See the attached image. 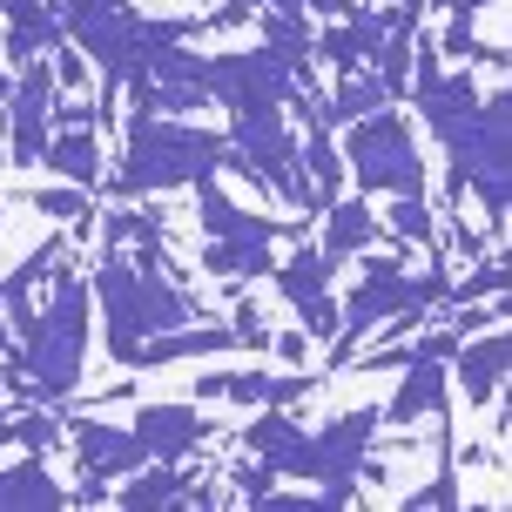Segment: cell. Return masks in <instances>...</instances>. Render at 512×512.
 Here are the masks:
<instances>
[{"label": "cell", "mask_w": 512, "mask_h": 512, "mask_svg": "<svg viewBox=\"0 0 512 512\" xmlns=\"http://www.w3.org/2000/svg\"><path fill=\"white\" fill-rule=\"evenodd\" d=\"M54 297L34 317L21 324V337H14V358L0 364V384L14 391L21 384L27 405H61V398H75L81 384V364H88V317H95V290H88V277H75V270H54Z\"/></svg>", "instance_id": "obj_1"}, {"label": "cell", "mask_w": 512, "mask_h": 512, "mask_svg": "<svg viewBox=\"0 0 512 512\" xmlns=\"http://www.w3.org/2000/svg\"><path fill=\"white\" fill-rule=\"evenodd\" d=\"M230 169V135L189 122V115H149V108H128L122 128V169L108 182V196H162V189H189L203 176H223Z\"/></svg>", "instance_id": "obj_2"}, {"label": "cell", "mask_w": 512, "mask_h": 512, "mask_svg": "<svg viewBox=\"0 0 512 512\" xmlns=\"http://www.w3.org/2000/svg\"><path fill=\"white\" fill-rule=\"evenodd\" d=\"M88 290H95V304H102V331H108V358L115 364L135 358L142 337L182 331V324L203 317L196 297H189L162 263H135V256H122V250L102 256V270L88 277Z\"/></svg>", "instance_id": "obj_3"}, {"label": "cell", "mask_w": 512, "mask_h": 512, "mask_svg": "<svg viewBox=\"0 0 512 512\" xmlns=\"http://www.w3.org/2000/svg\"><path fill=\"white\" fill-rule=\"evenodd\" d=\"M438 142L452 149V203H465V189L479 196V209L492 216V236L506 230V203H512V102L479 95L459 122L438 128Z\"/></svg>", "instance_id": "obj_4"}, {"label": "cell", "mask_w": 512, "mask_h": 512, "mask_svg": "<svg viewBox=\"0 0 512 512\" xmlns=\"http://www.w3.org/2000/svg\"><path fill=\"white\" fill-rule=\"evenodd\" d=\"M445 256H432V270L418 277V270H405V243L384 256H364V283L337 304V337H331V371H344L351 364V351H358L364 337L378 331L384 317H398V310H425V304H445Z\"/></svg>", "instance_id": "obj_5"}, {"label": "cell", "mask_w": 512, "mask_h": 512, "mask_svg": "<svg viewBox=\"0 0 512 512\" xmlns=\"http://www.w3.org/2000/svg\"><path fill=\"white\" fill-rule=\"evenodd\" d=\"M344 176L358 182L364 196H425V155H418V135L398 108L384 102L358 122H344Z\"/></svg>", "instance_id": "obj_6"}, {"label": "cell", "mask_w": 512, "mask_h": 512, "mask_svg": "<svg viewBox=\"0 0 512 512\" xmlns=\"http://www.w3.org/2000/svg\"><path fill=\"white\" fill-rule=\"evenodd\" d=\"M371 438H378V411H337L324 432L304 438V459H297V479L324 492V506H351L358 499V479H378L371 465Z\"/></svg>", "instance_id": "obj_7"}, {"label": "cell", "mask_w": 512, "mask_h": 512, "mask_svg": "<svg viewBox=\"0 0 512 512\" xmlns=\"http://www.w3.org/2000/svg\"><path fill=\"white\" fill-rule=\"evenodd\" d=\"M61 27H68V41H75L102 81H122L135 61H142V14L122 7V0H102V7H61Z\"/></svg>", "instance_id": "obj_8"}, {"label": "cell", "mask_w": 512, "mask_h": 512, "mask_svg": "<svg viewBox=\"0 0 512 512\" xmlns=\"http://www.w3.org/2000/svg\"><path fill=\"white\" fill-rule=\"evenodd\" d=\"M7 162L14 169H34L41 162V149H48L54 135V68L48 54H34V61H21V75L7 81Z\"/></svg>", "instance_id": "obj_9"}, {"label": "cell", "mask_w": 512, "mask_h": 512, "mask_svg": "<svg viewBox=\"0 0 512 512\" xmlns=\"http://www.w3.org/2000/svg\"><path fill=\"white\" fill-rule=\"evenodd\" d=\"M331 256L324 250H297V256H283V263H270V277H277L283 290V304L297 310V324H304L310 344H331L337 337V304H331Z\"/></svg>", "instance_id": "obj_10"}, {"label": "cell", "mask_w": 512, "mask_h": 512, "mask_svg": "<svg viewBox=\"0 0 512 512\" xmlns=\"http://www.w3.org/2000/svg\"><path fill=\"white\" fill-rule=\"evenodd\" d=\"M135 445L149 452V459H169L182 465L189 452H203L209 438H216V418H203V405H135Z\"/></svg>", "instance_id": "obj_11"}, {"label": "cell", "mask_w": 512, "mask_h": 512, "mask_svg": "<svg viewBox=\"0 0 512 512\" xmlns=\"http://www.w3.org/2000/svg\"><path fill=\"white\" fill-rule=\"evenodd\" d=\"M506 358H512L506 324H486L479 337L465 331L459 344H452V358H445V364H452L445 384H459L465 405H492V398H499V384H506Z\"/></svg>", "instance_id": "obj_12"}, {"label": "cell", "mask_w": 512, "mask_h": 512, "mask_svg": "<svg viewBox=\"0 0 512 512\" xmlns=\"http://www.w3.org/2000/svg\"><path fill=\"white\" fill-rule=\"evenodd\" d=\"M68 438H75V465L81 479H102V486H115V479H128L135 465H149V452L135 445V432L128 425H108V418H75L68 425Z\"/></svg>", "instance_id": "obj_13"}, {"label": "cell", "mask_w": 512, "mask_h": 512, "mask_svg": "<svg viewBox=\"0 0 512 512\" xmlns=\"http://www.w3.org/2000/svg\"><path fill=\"white\" fill-rule=\"evenodd\" d=\"M304 391H310L304 371H290V378H277V371H209V378L196 384V398H209V405H243V411L297 405Z\"/></svg>", "instance_id": "obj_14"}, {"label": "cell", "mask_w": 512, "mask_h": 512, "mask_svg": "<svg viewBox=\"0 0 512 512\" xmlns=\"http://www.w3.org/2000/svg\"><path fill=\"white\" fill-rule=\"evenodd\" d=\"M223 351H243V337L230 324H182V331H155L135 344L128 371H155V364H176V358H223Z\"/></svg>", "instance_id": "obj_15"}, {"label": "cell", "mask_w": 512, "mask_h": 512, "mask_svg": "<svg viewBox=\"0 0 512 512\" xmlns=\"http://www.w3.org/2000/svg\"><path fill=\"white\" fill-rule=\"evenodd\" d=\"M405 378L391 391V405H378V425H418V418H445V358H405Z\"/></svg>", "instance_id": "obj_16"}, {"label": "cell", "mask_w": 512, "mask_h": 512, "mask_svg": "<svg viewBox=\"0 0 512 512\" xmlns=\"http://www.w3.org/2000/svg\"><path fill=\"white\" fill-rule=\"evenodd\" d=\"M189 196H196V223H203V236H270V243H283V223H270V216H256V209L230 203L223 189H216V176L189 182Z\"/></svg>", "instance_id": "obj_17"}, {"label": "cell", "mask_w": 512, "mask_h": 512, "mask_svg": "<svg viewBox=\"0 0 512 512\" xmlns=\"http://www.w3.org/2000/svg\"><path fill=\"white\" fill-rule=\"evenodd\" d=\"M41 162H48L61 182H75V189H102V128L68 122L61 135H48Z\"/></svg>", "instance_id": "obj_18"}, {"label": "cell", "mask_w": 512, "mask_h": 512, "mask_svg": "<svg viewBox=\"0 0 512 512\" xmlns=\"http://www.w3.org/2000/svg\"><path fill=\"white\" fill-rule=\"evenodd\" d=\"M270 263H277L270 236H203V277L256 283V277H270Z\"/></svg>", "instance_id": "obj_19"}, {"label": "cell", "mask_w": 512, "mask_h": 512, "mask_svg": "<svg viewBox=\"0 0 512 512\" xmlns=\"http://www.w3.org/2000/svg\"><path fill=\"white\" fill-rule=\"evenodd\" d=\"M0 7H7V54H14V61H34V54H48L54 41H68L54 0H0Z\"/></svg>", "instance_id": "obj_20"}, {"label": "cell", "mask_w": 512, "mask_h": 512, "mask_svg": "<svg viewBox=\"0 0 512 512\" xmlns=\"http://www.w3.org/2000/svg\"><path fill=\"white\" fill-rule=\"evenodd\" d=\"M378 236H384V223L364 209V196H358V203H344V196H331V203H324V243H317V250L331 256V263H351V256H364Z\"/></svg>", "instance_id": "obj_21"}, {"label": "cell", "mask_w": 512, "mask_h": 512, "mask_svg": "<svg viewBox=\"0 0 512 512\" xmlns=\"http://www.w3.org/2000/svg\"><path fill=\"white\" fill-rule=\"evenodd\" d=\"M0 506H7V512H54V506H68V492L54 486V472H48V452H27V459H14L7 472H0Z\"/></svg>", "instance_id": "obj_22"}, {"label": "cell", "mask_w": 512, "mask_h": 512, "mask_svg": "<svg viewBox=\"0 0 512 512\" xmlns=\"http://www.w3.org/2000/svg\"><path fill=\"white\" fill-rule=\"evenodd\" d=\"M182 486H189V472H176L169 459H149V465H135V472L122 479V492H108V506H122V512L182 506Z\"/></svg>", "instance_id": "obj_23"}, {"label": "cell", "mask_w": 512, "mask_h": 512, "mask_svg": "<svg viewBox=\"0 0 512 512\" xmlns=\"http://www.w3.org/2000/svg\"><path fill=\"white\" fill-rule=\"evenodd\" d=\"M391 102V88L378 81V68H351V75H337V88L324 95V122L344 128V122H358V115H371V108Z\"/></svg>", "instance_id": "obj_24"}, {"label": "cell", "mask_w": 512, "mask_h": 512, "mask_svg": "<svg viewBox=\"0 0 512 512\" xmlns=\"http://www.w3.org/2000/svg\"><path fill=\"white\" fill-rule=\"evenodd\" d=\"M263 27V48H277L283 61H310V21L304 7H270V14H256Z\"/></svg>", "instance_id": "obj_25"}, {"label": "cell", "mask_w": 512, "mask_h": 512, "mask_svg": "<svg viewBox=\"0 0 512 512\" xmlns=\"http://www.w3.org/2000/svg\"><path fill=\"white\" fill-rule=\"evenodd\" d=\"M405 506L418 512H452L459 506V472H452V425H438V479L432 486H418V492H405Z\"/></svg>", "instance_id": "obj_26"}, {"label": "cell", "mask_w": 512, "mask_h": 512, "mask_svg": "<svg viewBox=\"0 0 512 512\" xmlns=\"http://www.w3.org/2000/svg\"><path fill=\"white\" fill-rule=\"evenodd\" d=\"M391 236H398V243H425L432 256H445L438 223H432V203H425V196H391Z\"/></svg>", "instance_id": "obj_27"}, {"label": "cell", "mask_w": 512, "mask_h": 512, "mask_svg": "<svg viewBox=\"0 0 512 512\" xmlns=\"http://www.w3.org/2000/svg\"><path fill=\"white\" fill-rule=\"evenodd\" d=\"M102 236H108V250H128V243H162V209H108V223H102Z\"/></svg>", "instance_id": "obj_28"}, {"label": "cell", "mask_w": 512, "mask_h": 512, "mask_svg": "<svg viewBox=\"0 0 512 512\" xmlns=\"http://www.w3.org/2000/svg\"><path fill=\"white\" fill-rule=\"evenodd\" d=\"M486 297H506V263L499 256H479V270H465L459 290H445V304H486Z\"/></svg>", "instance_id": "obj_29"}, {"label": "cell", "mask_w": 512, "mask_h": 512, "mask_svg": "<svg viewBox=\"0 0 512 512\" xmlns=\"http://www.w3.org/2000/svg\"><path fill=\"white\" fill-rule=\"evenodd\" d=\"M14 445H27V452H54L61 445V418L54 411H14Z\"/></svg>", "instance_id": "obj_30"}, {"label": "cell", "mask_w": 512, "mask_h": 512, "mask_svg": "<svg viewBox=\"0 0 512 512\" xmlns=\"http://www.w3.org/2000/svg\"><path fill=\"white\" fill-rule=\"evenodd\" d=\"M81 196H88V189H75V182H48V189H41V196H27V203L41 209V216H54V223H75L81 209H88Z\"/></svg>", "instance_id": "obj_31"}, {"label": "cell", "mask_w": 512, "mask_h": 512, "mask_svg": "<svg viewBox=\"0 0 512 512\" xmlns=\"http://www.w3.org/2000/svg\"><path fill=\"white\" fill-rule=\"evenodd\" d=\"M230 479H236V499H263V492L277 486V472H270L263 459H250V452H243V459L230 465Z\"/></svg>", "instance_id": "obj_32"}, {"label": "cell", "mask_w": 512, "mask_h": 512, "mask_svg": "<svg viewBox=\"0 0 512 512\" xmlns=\"http://www.w3.org/2000/svg\"><path fill=\"white\" fill-rule=\"evenodd\" d=\"M54 61H48V68H54V88H81V81H88V54H81L75 48V41H54Z\"/></svg>", "instance_id": "obj_33"}, {"label": "cell", "mask_w": 512, "mask_h": 512, "mask_svg": "<svg viewBox=\"0 0 512 512\" xmlns=\"http://www.w3.org/2000/svg\"><path fill=\"white\" fill-rule=\"evenodd\" d=\"M270 351H277V358H290V364H297V358H304V351H310V337H304V331H297V337H270Z\"/></svg>", "instance_id": "obj_34"}, {"label": "cell", "mask_w": 512, "mask_h": 512, "mask_svg": "<svg viewBox=\"0 0 512 512\" xmlns=\"http://www.w3.org/2000/svg\"><path fill=\"white\" fill-rule=\"evenodd\" d=\"M0 445H14V411H7V384H0Z\"/></svg>", "instance_id": "obj_35"}, {"label": "cell", "mask_w": 512, "mask_h": 512, "mask_svg": "<svg viewBox=\"0 0 512 512\" xmlns=\"http://www.w3.org/2000/svg\"><path fill=\"white\" fill-rule=\"evenodd\" d=\"M452 14H479V7H499V0H445Z\"/></svg>", "instance_id": "obj_36"}, {"label": "cell", "mask_w": 512, "mask_h": 512, "mask_svg": "<svg viewBox=\"0 0 512 512\" xmlns=\"http://www.w3.org/2000/svg\"><path fill=\"white\" fill-rule=\"evenodd\" d=\"M61 7H102V0H61Z\"/></svg>", "instance_id": "obj_37"}]
</instances>
